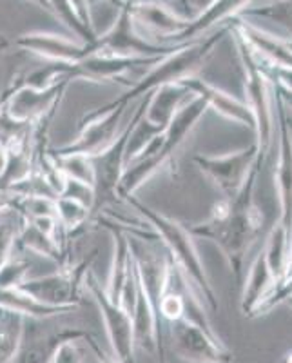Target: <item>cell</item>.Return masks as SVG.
Listing matches in <instances>:
<instances>
[{
	"label": "cell",
	"instance_id": "7a4b0ae2",
	"mask_svg": "<svg viewBox=\"0 0 292 363\" xmlns=\"http://www.w3.org/2000/svg\"><path fill=\"white\" fill-rule=\"evenodd\" d=\"M227 33H229V22L218 26L216 31L207 35L206 38H196V40L186 42V44H178L173 53L162 57L155 66L145 71V74H142L133 86H129L128 91H124L118 99L103 104L100 108L109 109L115 108V106H131L133 102L147 99L158 87L178 84L181 80L189 79V77H194L209 62V58L213 57Z\"/></svg>",
	"mask_w": 292,
	"mask_h": 363
},
{
	"label": "cell",
	"instance_id": "cb8c5ba5",
	"mask_svg": "<svg viewBox=\"0 0 292 363\" xmlns=\"http://www.w3.org/2000/svg\"><path fill=\"white\" fill-rule=\"evenodd\" d=\"M274 285L276 278L272 274L271 267H269L267 256H265L264 249H262L259 255L254 258V262H252L247 277H245V281L242 285V301H240V307H242L243 316L251 318V314L254 313L259 301L271 293Z\"/></svg>",
	"mask_w": 292,
	"mask_h": 363
},
{
	"label": "cell",
	"instance_id": "60d3db41",
	"mask_svg": "<svg viewBox=\"0 0 292 363\" xmlns=\"http://www.w3.org/2000/svg\"><path fill=\"white\" fill-rule=\"evenodd\" d=\"M9 48H13L11 40L8 37H4V35H0V51H8Z\"/></svg>",
	"mask_w": 292,
	"mask_h": 363
},
{
	"label": "cell",
	"instance_id": "f546056e",
	"mask_svg": "<svg viewBox=\"0 0 292 363\" xmlns=\"http://www.w3.org/2000/svg\"><path fill=\"white\" fill-rule=\"evenodd\" d=\"M57 218L66 235L69 236L91 222V207L73 199L57 196Z\"/></svg>",
	"mask_w": 292,
	"mask_h": 363
},
{
	"label": "cell",
	"instance_id": "4316f807",
	"mask_svg": "<svg viewBox=\"0 0 292 363\" xmlns=\"http://www.w3.org/2000/svg\"><path fill=\"white\" fill-rule=\"evenodd\" d=\"M264 252L267 256L269 267L276 278V284L285 277L288 265V258L292 252V238L288 235L287 227L276 222L267 236V242L264 245Z\"/></svg>",
	"mask_w": 292,
	"mask_h": 363
},
{
	"label": "cell",
	"instance_id": "f35d334b",
	"mask_svg": "<svg viewBox=\"0 0 292 363\" xmlns=\"http://www.w3.org/2000/svg\"><path fill=\"white\" fill-rule=\"evenodd\" d=\"M6 160H8V147L0 142V171L4 169Z\"/></svg>",
	"mask_w": 292,
	"mask_h": 363
},
{
	"label": "cell",
	"instance_id": "8fae6325",
	"mask_svg": "<svg viewBox=\"0 0 292 363\" xmlns=\"http://www.w3.org/2000/svg\"><path fill=\"white\" fill-rule=\"evenodd\" d=\"M173 349L187 363H232L235 354L223 345L214 330L206 329L189 318L169 323Z\"/></svg>",
	"mask_w": 292,
	"mask_h": 363
},
{
	"label": "cell",
	"instance_id": "9a60e30c",
	"mask_svg": "<svg viewBox=\"0 0 292 363\" xmlns=\"http://www.w3.org/2000/svg\"><path fill=\"white\" fill-rule=\"evenodd\" d=\"M128 4L133 24L138 33L152 40L158 38V44L173 45V40L189 24L186 17L174 11L164 0H122ZM155 42V40H152Z\"/></svg>",
	"mask_w": 292,
	"mask_h": 363
},
{
	"label": "cell",
	"instance_id": "52a82bcc",
	"mask_svg": "<svg viewBox=\"0 0 292 363\" xmlns=\"http://www.w3.org/2000/svg\"><path fill=\"white\" fill-rule=\"evenodd\" d=\"M120 11L116 15L115 22L103 31L102 35H96V38L91 42L93 53L111 55V57H125V58H152V57H165L173 53L178 48L176 45L158 44L144 35L138 33L135 28L129 13L128 4L120 2Z\"/></svg>",
	"mask_w": 292,
	"mask_h": 363
},
{
	"label": "cell",
	"instance_id": "ffe728a7",
	"mask_svg": "<svg viewBox=\"0 0 292 363\" xmlns=\"http://www.w3.org/2000/svg\"><path fill=\"white\" fill-rule=\"evenodd\" d=\"M207 111V104L203 102L200 96H191L176 113H174L173 120L169 122L167 129L164 131V144L160 147V155L169 162L171 167L176 164L178 151L181 145L186 144L193 129L202 120V116Z\"/></svg>",
	"mask_w": 292,
	"mask_h": 363
},
{
	"label": "cell",
	"instance_id": "7bdbcfd3",
	"mask_svg": "<svg viewBox=\"0 0 292 363\" xmlns=\"http://www.w3.org/2000/svg\"><path fill=\"white\" fill-rule=\"evenodd\" d=\"M285 362H287V363H292V352H288V354H287V359H285Z\"/></svg>",
	"mask_w": 292,
	"mask_h": 363
},
{
	"label": "cell",
	"instance_id": "d6a6232c",
	"mask_svg": "<svg viewBox=\"0 0 292 363\" xmlns=\"http://www.w3.org/2000/svg\"><path fill=\"white\" fill-rule=\"evenodd\" d=\"M51 158H53L55 165L58 171L67 178L79 180L93 187V180H95V171H93V162L91 158L82 157V155H53L50 151Z\"/></svg>",
	"mask_w": 292,
	"mask_h": 363
},
{
	"label": "cell",
	"instance_id": "9c48e42d",
	"mask_svg": "<svg viewBox=\"0 0 292 363\" xmlns=\"http://www.w3.org/2000/svg\"><path fill=\"white\" fill-rule=\"evenodd\" d=\"M262 160L264 158L259 155L256 142H252L249 147L227 155L198 153L193 157L194 165L200 169V173L206 174L213 182V186L222 193V199L227 200L235 199L247 180L252 167Z\"/></svg>",
	"mask_w": 292,
	"mask_h": 363
},
{
	"label": "cell",
	"instance_id": "ee69618b",
	"mask_svg": "<svg viewBox=\"0 0 292 363\" xmlns=\"http://www.w3.org/2000/svg\"><path fill=\"white\" fill-rule=\"evenodd\" d=\"M96 2H100V0H91V6H93V4H96Z\"/></svg>",
	"mask_w": 292,
	"mask_h": 363
},
{
	"label": "cell",
	"instance_id": "3957f363",
	"mask_svg": "<svg viewBox=\"0 0 292 363\" xmlns=\"http://www.w3.org/2000/svg\"><path fill=\"white\" fill-rule=\"evenodd\" d=\"M124 202L135 213H138L144 218V222L155 231V235L160 240V244L167 251L169 258L180 269V272L187 278V281L193 285L194 291L200 294L203 303L210 311L218 309V296H216V291L210 284L202 256H200V251L194 244V236L191 235L189 229L178 220L149 207L147 203L136 199L135 194L125 196Z\"/></svg>",
	"mask_w": 292,
	"mask_h": 363
},
{
	"label": "cell",
	"instance_id": "8d00e7d4",
	"mask_svg": "<svg viewBox=\"0 0 292 363\" xmlns=\"http://www.w3.org/2000/svg\"><path fill=\"white\" fill-rule=\"evenodd\" d=\"M214 0H181V6H184V13H186V17L194 18L196 15L203 11V9L209 8L213 4Z\"/></svg>",
	"mask_w": 292,
	"mask_h": 363
},
{
	"label": "cell",
	"instance_id": "1f68e13d",
	"mask_svg": "<svg viewBox=\"0 0 292 363\" xmlns=\"http://www.w3.org/2000/svg\"><path fill=\"white\" fill-rule=\"evenodd\" d=\"M21 223L22 218L15 211L0 206V267L15 255Z\"/></svg>",
	"mask_w": 292,
	"mask_h": 363
},
{
	"label": "cell",
	"instance_id": "603a6c76",
	"mask_svg": "<svg viewBox=\"0 0 292 363\" xmlns=\"http://www.w3.org/2000/svg\"><path fill=\"white\" fill-rule=\"evenodd\" d=\"M251 2L252 0H214L209 8L191 18L186 29L173 40V45L196 40L202 35L209 33L213 28H218V26L229 22L230 18L238 17L243 9L251 6Z\"/></svg>",
	"mask_w": 292,
	"mask_h": 363
},
{
	"label": "cell",
	"instance_id": "d4e9b609",
	"mask_svg": "<svg viewBox=\"0 0 292 363\" xmlns=\"http://www.w3.org/2000/svg\"><path fill=\"white\" fill-rule=\"evenodd\" d=\"M0 309L13 311V313H18L24 318H37V320L58 318L62 314H69L77 311L74 307L47 306V303L37 300L35 296L21 289H0Z\"/></svg>",
	"mask_w": 292,
	"mask_h": 363
},
{
	"label": "cell",
	"instance_id": "83f0119b",
	"mask_svg": "<svg viewBox=\"0 0 292 363\" xmlns=\"http://www.w3.org/2000/svg\"><path fill=\"white\" fill-rule=\"evenodd\" d=\"M24 316L8 309H0V363H11L21 345L24 333Z\"/></svg>",
	"mask_w": 292,
	"mask_h": 363
},
{
	"label": "cell",
	"instance_id": "6da1fadb",
	"mask_svg": "<svg viewBox=\"0 0 292 363\" xmlns=\"http://www.w3.org/2000/svg\"><path fill=\"white\" fill-rule=\"evenodd\" d=\"M259 167L262 162L252 167L235 199H222L213 206L209 218L187 227L194 238L210 240L220 249L238 284H242L245 258L264 229V215L254 203Z\"/></svg>",
	"mask_w": 292,
	"mask_h": 363
},
{
	"label": "cell",
	"instance_id": "ba28073f",
	"mask_svg": "<svg viewBox=\"0 0 292 363\" xmlns=\"http://www.w3.org/2000/svg\"><path fill=\"white\" fill-rule=\"evenodd\" d=\"M129 106H115L103 109L96 108L86 113L80 120V133L74 140L50 149L53 155H82L87 158H95L102 155L107 147H111L116 136L122 131V122L128 113Z\"/></svg>",
	"mask_w": 292,
	"mask_h": 363
},
{
	"label": "cell",
	"instance_id": "b9f144b4",
	"mask_svg": "<svg viewBox=\"0 0 292 363\" xmlns=\"http://www.w3.org/2000/svg\"><path fill=\"white\" fill-rule=\"evenodd\" d=\"M4 113H6V102H4V99L0 96V120H2Z\"/></svg>",
	"mask_w": 292,
	"mask_h": 363
},
{
	"label": "cell",
	"instance_id": "30bf717a",
	"mask_svg": "<svg viewBox=\"0 0 292 363\" xmlns=\"http://www.w3.org/2000/svg\"><path fill=\"white\" fill-rule=\"evenodd\" d=\"M55 318H26L21 345L11 363H50L57 349L66 342H82L91 333L79 327L53 325Z\"/></svg>",
	"mask_w": 292,
	"mask_h": 363
},
{
	"label": "cell",
	"instance_id": "4fadbf2b",
	"mask_svg": "<svg viewBox=\"0 0 292 363\" xmlns=\"http://www.w3.org/2000/svg\"><path fill=\"white\" fill-rule=\"evenodd\" d=\"M272 82V80H271ZM272 106H274L276 124H278V160L274 167V186L280 203V218L278 222L287 227L292 238V133L288 128L291 111L278 95L272 84Z\"/></svg>",
	"mask_w": 292,
	"mask_h": 363
},
{
	"label": "cell",
	"instance_id": "e0dca14e",
	"mask_svg": "<svg viewBox=\"0 0 292 363\" xmlns=\"http://www.w3.org/2000/svg\"><path fill=\"white\" fill-rule=\"evenodd\" d=\"M13 48L40 57L47 62L60 64H77L82 58L93 55L91 42L73 40V38L62 37V35L44 33V31H31V33L18 35L11 40Z\"/></svg>",
	"mask_w": 292,
	"mask_h": 363
},
{
	"label": "cell",
	"instance_id": "836d02e7",
	"mask_svg": "<svg viewBox=\"0 0 292 363\" xmlns=\"http://www.w3.org/2000/svg\"><path fill=\"white\" fill-rule=\"evenodd\" d=\"M291 298H292V274H288V277L281 278V280L272 287L271 293H269L264 300L259 301L258 307L254 309V313L251 314V318L265 316V314L271 313L274 307L281 306V303H287Z\"/></svg>",
	"mask_w": 292,
	"mask_h": 363
},
{
	"label": "cell",
	"instance_id": "e575fe53",
	"mask_svg": "<svg viewBox=\"0 0 292 363\" xmlns=\"http://www.w3.org/2000/svg\"><path fill=\"white\" fill-rule=\"evenodd\" d=\"M29 264L26 258L13 255L2 267H0V289H17L18 285L28 278Z\"/></svg>",
	"mask_w": 292,
	"mask_h": 363
},
{
	"label": "cell",
	"instance_id": "277c9868",
	"mask_svg": "<svg viewBox=\"0 0 292 363\" xmlns=\"http://www.w3.org/2000/svg\"><path fill=\"white\" fill-rule=\"evenodd\" d=\"M232 21V18H230ZM229 21V33H232L236 51H238L240 64L243 71V102L247 104L254 116V136L256 145L259 149L262 158L269 155L274 135V106H272V82L267 71L251 50V45L243 38L235 26Z\"/></svg>",
	"mask_w": 292,
	"mask_h": 363
},
{
	"label": "cell",
	"instance_id": "2e32d148",
	"mask_svg": "<svg viewBox=\"0 0 292 363\" xmlns=\"http://www.w3.org/2000/svg\"><path fill=\"white\" fill-rule=\"evenodd\" d=\"M131 322L135 349L151 356H158L160 363H167L164 343H162L160 316H158L157 306H155L138 269H136V296L131 309Z\"/></svg>",
	"mask_w": 292,
	"mask_h": 363
},
{
	"label": "cell",
	"instance_id": "44dd1931",
	"mask_svg": "<svg viewBox=\"0 0 292 363\" xmlns=\"http://www.w3.org/2000/svg\"><path fill=\"white\" fill-rule=\"evenodd\" d=\"M99 220L100 225L113 235L115 240V251H113V264L111 271H109V278H107V285H103L106 293L109 298L120 303V294L124 289L125 280L129 277V271L135 265V258H133L131 244H129V235L124 227L115 222L113 218H103V216H95Z\"/></svg>",
	"mask_w": 292,
	"mask_h": 363
},
{
	"label": "cell",
	"instance_id": "ac0fdd59",
	"mask_svg": "<svg viewBox=\"0 0 292 363\" xmlns=\"http://www.w3.org/2000/svg\"><path fill=\"white\" fill-rule=\"evenodd\" d=\"M180 86L186 87L193 96H200L203 102L207 104V109H213L216 115L223 116V118L235 122V124L247 128L254 133V116H252L251 109L243 100L236 99V96L229 95L227 91L220 89V87L213 86L207 80L200 79L198 74L189 77V79L178 82Z\"/></svg>",
	"mask_w": 292,
	"mask_h": 363
},
{
	"label": "cell",
	"instance_id": "8992f818",
	"mask_svg": "<svg viewBox=\"0 0 292 363\" xmlns=\"http://www.w3.org/2000/svg\"><path fill=\"white\" fill-rule=\"evenodd\" d=\"M96 252H91L87 258L77 264L60 265V269L51 274L37 278H26L17 289L31 294L47 306L77 307L82 303V289L86 287V277L95 262Z\"/></svg>",
	"mask_w": 292,
	"mask_h": 363
},
{
	"label": "cell",
	"instance_id": "f6af8a7d",
	"mask_svg": "<svg viewBox=\"0 0 292 363\" xmlns=\"http://www.w3.org/2000/svg\"><path fill=\"white\" fill-rule=\"evenodd\" d=\"M116 2H122V0H116Z\"/></svg>",
	"mask_w": 292,
	"mask_h": 363
},
{
	"label": "cell",
	"instance_id": "ab89813d",
	"mask_svg": "<svg viewBox=\"0 0 292 363\" xmlns=\"http://www.w3.org/2000/svg\"><path fill=\"white\" fill-rule=\"evenodd\" d=\"M29 2H33L35 6H38V8L44 9V11H47V13L51 11V9H50V0H29Z\"/></svg>",
	"mask_w": 292,
	"mask_h": 363
},
{
	"label": "cell",
	"instance_id": "7c38bea8",
	"mask_svg": "<svg viewBox=\"0 0 292 363\" xmlns=\"http://www.w3.org/2000/svg\"><path fill=\"white\" fill-rule=\"evenodd\" d=\"M86 289L99 307L113 356L122 363H136L131 314L122 307V303L109 298V294L106 293L103 285L93 274V271L87 272Z\"/></svg>",
	"mask_w": 292,
	"mask_h": 363
},
{
	"label": "cell",
	"instance_id": "7402d4cb",
	"mask_svg": "<svg viewBox=\"0 0 292 363\" xmlns=\"http://www.w3.org/2000/svg\"><path fill=\"white\" fill-rule=\"evenodd\" d=\"M191 93L180 84H169V86L158 87L147 96L145 111L142 115L144 124L152 128L155 131L164 133L169 122L173 120L174 113L191 99Z\"/></svg>",
	"mask_w": 292,
	"mask_h": 363
},
{
	"label": "cell",
	"instance_id": "d6986e66",
	"mask_svg": "<svg viewBox=\"0 0 292 363\" xmlns=\"http://www.w3.org/2000/svg\"><path fill=\"white\" fill-rule=\"evenodd\" d=\"M230 24L243 35L259 62H264L265 66L292 69V42L288 38L276 37L245 18L235 17Z\"/></svg>",
	"mask_w": 292,
	"mask_h": 363
},
{
	"label": "cell",
	"instance_id": "484cf974",
	"mask_svg": "<svg viewBox=\"0 0 292 363\" xmlns=\"http://www.w3.org/2000/svg\"><path fill=\"white\" fill-rule=\"evenodd\" d=\"M17 244L21 247L28 249L31 252H37V255L45 256L50 260L57 262L58 265H67L71 264L67 255L64 252V249L60 247L57 240L51 238L50 235H45L44 231H40L33 222L22 218L21 231L17 236Z\"/></svg>",
	"mask_w": 292,
	"mask_h": 363
},
{
	"label": "cell",
	"instance_id": "5b68a950",
	"mask_svg": "<svg viewBox=\"0 0 292 363\" xmlns=\"http://www.w3.org/2000/svg\"><path fill=\"white\" fill-rule=\"evenodd\" d=\"M147 99L138 100L135 113L131 120L124 125V129L116 136L111 147H107L102 155L91 158L93 162V171H95V180H93V209H91V218L102 215L103 211L116 202L118 199V186L122 180V174L125 171V147H128L129 135L133 131V125L140 118L145 111Z\"/></svg>",
	"mask_w": 292,
	"mask_h": 363
},
{
	"label": "cell",
	"instance_id": "f1b7e54d",
	"mask_svg": "<svg viewBox=\"0 0 292 363\" xmlns=\"http://www.w3.org/2000/svg\"><path fill=\"white\" fill-rule=\"evenodd\" d=\"M238 18H265L274 24L281 26L288 33V40L292 42V0H272L271 4L258 6V8H245L238 15Z\"/></svg>",
	"mask_w": 292,
	"mask_h": 363
},
{
	"label": "cell",
	"instance_id": "5bb4252c",
	"mask_svg": "<svg viewBox=\"0 0 292 363\" xmlns=\"http://www.w3.org/2000/svg\"><path fill=\"white\" fill-rule=\"evenodd\" d=\"M69 82L58 84L47 89H33V87H6L2 99L6 102V116L21 124L35 125L45 116L53 115L60 108Z\"/></svg>",
	"mask_w": 292,
	"mask_h": 363
},
{
	"label": "cell",
	"instance_id": "74e56055",
	"mask_svg": "<svg viewBox=\"0 0 292 363\" xmlns=\"http://www.w3.org/2000/svg\"><path fill=\"white\" fill-rule=\"evenodd\" d=\"M86 342L89 343L91 351H93V354H95L96 362H99V363H122V362H118V359H116L113 354H107V352L103 351L102 347L99 345V342H96V340H95V336H91V338H87Z\"/></svg>",
	"mask_w": 292,
	"mask_h": 363
},
{
	"label": "cell",
	"instance_id": "d590c367",
	"mask_svg": "<svg viewBox=\"0 0 292 363\" xmlns=\"http://www.w3.org/2000/svg\"><path fill=\"white\" fill-rule=\"evenodd\" d=\"M84 352L79 342H66L58 347L50 363H82Z\"/></svg>",
	"mask_w": 292,
	"mask_h": 363
},
{
	"label": "cell",
	"instance_id": "4dcf8cb0",
	"mask_svg": "<svg viewBox=\"0 0 292 363\" xmlns=\"http://www.w3.org/2000/svg\"><path fill=\"white\" fill-rule=\"evenodd\" d=\"M50 9L51 15L62 22L71 33L77 37V40L93 42L96 38V31L89 29L82 21H80V17L77 15V11H74V8L71 6L69 0H50Z\"/></svg>",
	"mask_w": 292,
	"mask_h": 363
}]
</instances>
